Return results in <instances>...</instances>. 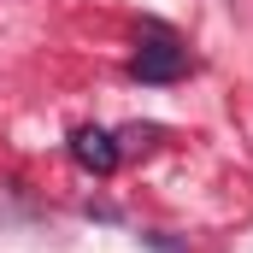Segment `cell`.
I'll return each mask as SVG.
<instances>
[{
    "mask_svg": "<svg viewBox=\"0 0 253 253\" xmlns=\"http://www.w3.org/2000/svg\"><path fill=\"white\" fill-rule=\"evenodd\" d=\"M189 71H194V53L171 36V30H159V24L141 30V42H135V53H129V77H135V83H177V77H189Z\"/></svg>",
    "mask_w": 253,
    "mask_h": 253,
    "instance_id": "obj_1",
    "label": "cell"
},
{
    "mask_svg": "<svg viewBox=\"0 0 253 253\" xmlns=\"http://www.w3.org/2000/svg\"><path fill=\"white\" fill-rule=\"evenodd\" d=\"M71 159L88 171V177H112L118 171V159H124V147H118V135L100 124H77L71 129Z\"/></svg>",
    "mask_w": 253,
    "mask_h": 253,
    "instance_id": "obj_2",
    "label": "cell"
}]
</instances>
